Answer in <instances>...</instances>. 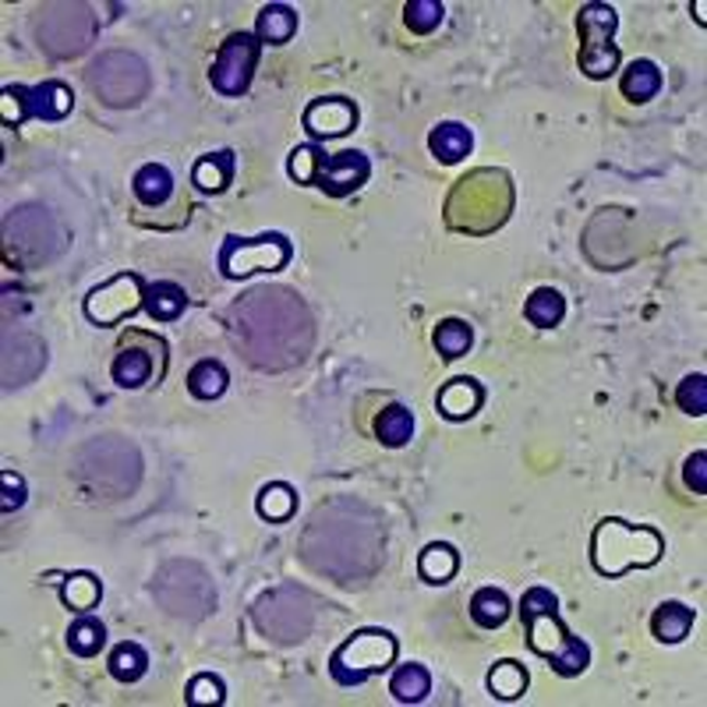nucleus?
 Wrapping results in <instances>:
<instances>
[{"mask_svg":"<svg viewBox=\"0 0 707 707\" xmlns=\"http://www.w3.org/2000/svg\"><path fill=\"white\" fill-rule=\"evenodd\" d=\"M513 178L499 167H474L446 195V227L467 237H488L510 220L513 212Z\"/></svg>","mask_w":707,"mask_h":707,"instance_id":"obj_1","label":"nucleus"},{"mask_svg":"<svg viewBox=\"0 0 707 707\" xmlns=\"http://www.w3.org/2000/svg\"><path fill=\"white\" fill-rule=\"evenodd\" d=\"M521 619L527 630V647L548 661L559 675H581L590 666V647L573 637L559 619V598L548 587H527L521 598Z\"/></svg>","mask_w":707,"mask_h":707,"instance_id":"obj_2","label":"nucleus"},{"mask_svg":"<svg viewBox=\"0 0 707 707\" xmlns=\"http://www.w3.org/2000/svg\"><path fill=\"white\" fill-rule=\"evenodd\" d=\"M666 556V538L655 527L626 524L619 516H605L590 534V566L601 576H623L630 570H651Z\"/></svg>","mask_w":707,"mask_h":707,"instance_id":"obj_3","label":"nucleus"},{"mask_svg":"<svg viewBox=\"0 0 707 707\" xmlns=\"http://www.w3.org/2000/svg\"><path fill=\"white\" fill-rule=\"evenodd\" d=\"M397 655H400V644L389 630L382 626L354 630L333 651V658H329V675H333L340 686H361V683H368L371 675H382L386 669H393Z\"/></svg>","mask_w":707,"mask_h":707,"instance_id":"obj_4","label":"nucleus"},{"mask_svg":"<svg viewBox=\"0 0 707 707\" xmlns=\"http://www.w3.org/2000/svg\"><path fill=\"white\" fill-rule=\"evenodd\" d=\"M294 258V244L287 234L266 230L258 237L227 234L220 244V272L227 280H248L255 272H280Z\"/></svg>","mask_w":707,"mask_h":707,"instance_id":"obj_5","label":"nucleus"},{"mask_svg":"<svg viewBox=\"0 0 707 707\" xmlns=\"http://www.w3.org/2000/svg\"><path fill=\"white\" fill-rule=\"evenodd\" d=\"M75 110V93L64 82H39V85H4L0 89V121L8 127H22L25 121H64Z\"/></svg>","mask_w":707,"mask_h":707,"instance_id":"obj_6","label":"nucleus"},{"mask_svg":"<svg viewBox=\"0 0 707 707\" xmlns=\"http://www.w3.org/2000/svg\"><path fill=\"white\" fill-rule=\"evenodd\" d=\"M619 14L612 4H584L576 14V33H581V71L587 78H612L619 71V47H615Z\"/></svg>","mask_w":707,"mask_h":707,"instance_id":"obj_7","label":"nucleus"},{"mask_svg":"<svg viewBox=\"0 0 707 707\" xmlns=\"http://www.w3.org/2000/svg\"><path fill=\"white\" fill-rule=\"evenodd\" d=\"M163 375H167V343L156 333H146V329H127L118 340L110 379L121 389H142L149 382H160Z\"/></svg>","mask_w":707,"mask_h":707,"instance_id":"obj_8","label":"nucleus"},{"mask_svg":"<svg viewBox=\"0 0 707 707\" xmlns=\"http://www.w3.org/2000/svg\"><path fill=\"white\" fill-rule=\"evenodd\" d=\"M258 57H263V42H258L255 33H230L212 57L209 85L227 99L244 96L252 89Z\"/></svg>","mask_w":707,"mask_h":707,"instance_id":"obj_9","label":"nucleus"},{"mask_svg":"<svg viewBox=\"0 0 707 707\" xmlns=\"http://www.w3.org/2000/svg\"><path fill=\"white\" fill-rule=\"evenodd\" d=\"M138 308H146V283L138 272H118L107 283H99L85 297V319L93 326H118L124 319H132Z\"/></svg>","mask_w":707,"mask_h":707,"instance_id":"obj_10","label":"nucleus"},{"mask_svg":"<svg viewBox=\"0 0 707 707\" xmlns=\"http://www.w3.org/2000/svg\"><path fill=\"white\" fill-rule=\"evenodd\" d=\"M301 124H305V132L312 138H322V142L343 138V135L357 127V107H354V99H348V96L312 99V103L305 107V118H301Z\"/></svg>","mask_w":707,"mask_h":707,"instance_id":"obj_11","label":"nucleus"},{"mask_svg":"<svg viewBox=\"0 0 707 707\" xmlns=\"http://www.w3.org/2000/svg\"><path fill=\"white\" fill-rule=\"evenodd\" d=\"M368 178H371V160H368V156L357 153V149H343V153H333L326 160V167H322L319 181H315V187H322L329 198H343V195L361 192V187L368 184Z\"/></svg>","mask_w":707,"mask_h":707,"instance_id":"obj_12","label":"nucleus"},{"mask_svg":"<svg viewBox=\"0 0 707 707\" xmlns=\"http://www.w3.org/2000/svg\"><path fill=\"white\" fill-rule=\"evenodd\" d=\"M485 403V386L471 375H460V379H450L436 397V407L446 422H467L482 411Z\"/></svg>","mask_w":707,"mask_h":707,"instance_id":"obj_13","label":"nucleus"},{"mask_svg":"<svg viewBox=\"0 0 707 707\" xmlns=\"http://www.w3.org/2000/svg\"><path fill=\"white\" fill-rule=\"evenodd\" d=\"M50 581L61 587V601L68 612H93L99 601H103V581L89 570L68 573V576H50Z\"/></svg>","mask_w":707,"mask_h":707,"instance_id":"obj_14","label":"nucleus"},{"mask_svg":"<svg viewBox=\"0 0 707 707\" xmlns=\"http://www.w3.org/2000/svg\"><path fill=\"white\" fill-rule=\"evenodd\" d=\"M234 181V149H216L198 156L192 167V184L206 195H220Z\"/></svg>","mask_w":707,"mask_h":707,"instance_id":"obj_15","label":"nucleus"},{"mask_svg":"<svg viewBox=\"0 0 707 707\" xmlns=\"http://www.w3.org/2000/svg\"><path fill=\"white\" fill-rule=\"evenodd\" d=\"M428 149L439 163H460L474 149V135L467 124L460 121H442L428 132Z\"/></svg>","mask_w":707,"mask_h":707,"instance_id":"obj_16","label":"nucleus"},{"mask_svg":"<svg viewBox=\"0 0 707 707\" xmlns=\"http://www.w3.org/2000/svg\"><path fill=\"white\" fill-rule=\"evenodd\" d=\"M661 68L655 61H647V57H637V61H630L623 68V75H619V89H623L626 99L633 103H647V99H655L661 93Z\"/></svg>","mask_w":707,"mask_h":707,"instance_id":"obj_17","label":"nucleus"},{"mask_svg":"<svg viewBox=\"0 0 707 707\" xmlns=\"http://www.w3.org/2000/svg\"><path fill=\"white\" fill-rule=\"evenodd\" d=\"M297 33V11L291 4H266L258 11V22H255V36L258 42H269V47H283L291 42Z\"/></svg>","mask_w":707,"mask_h":707,"instance_id":"obj_18","label":"nucleus"},{"mask_svg":"<svg viewBox=\"0 0 707 707\" xmlns=\"http://www.w3.org/2000/svg\"><path fill=\"white\" fill-rule=\"evenodd\" d=\"M184 308H187V294L174 280L146 283V312L153 322H174L184 315Z\"/></svg>","mask_w":707,"mask_h":707,"instance_id":"obj_19","label":"nucleus"},{"mask_svg":"<svg viewBox=\"0 0 707 707\" xmlns=\"http://www.w3.org/2000/svg\"><path fill=\"white\" fill-rule=\"evenodd\" d=\"M694 609L683 601H661L655 615H651V630L661 644H680L686 641V633L694 630Z\"/></svg>","mask_w":707,"mask_h":707,"instance_id":"obj_20","label":"nucleus"},{"mask_svg":"<svg viewBox=\"0 0 707 707\" xmlns=\"http://www.w3.org/2000/svg\"><path fill=\"white\" fill-rule=\"evenodd\" d=\"M132 187L142 206L160 209L170 202V195H174V174H170L163 163H146V167H138Z\"/></svg>","mask_w":707,"mask_h":707,"instance_id":"obj_21","label":"nucleus"},{"mask_svg":"<svg viewBox=\"0 0 707 707\" xmlns=\"http://www.w3.org/2000/svg\"><path fill=\"white\" fill-rule=\"evenodd\" d=\"M375 439L389 450H400V446H407L414 439V414L411 407H403V403H386L375 417Z\"/></svg>","mask_w":707,"mask_h":707,"instance_id":"obj_22","label":"nucleus"},{"mask_svg":"<svg viewBox=\"0 0 707 707\" xmlns=\"http://www.w3.org/2000/svg\"><path fill=\"white\" fill-rule=\"evenodd\" d=\"M460 570V556L453 545L446 541H431L422 548V556H417V573H422V581L428 584H450Z\"/></svg>","mask_w":707,"mask_h":707,"instance_id":"obj_23","label":"nucleus"},{"mask_svg":"<svg viewBox=\"0 0 707 707\" xmlns=\"http://www.w3.org/2000/svg\"><path fill=\"white\" fill-rule=\"evenodd\" d=\"M107 647V626L103 619H96L93 612H82L75 623L68 626V651L78 658H96Z\"/></svg>","mask_w":707,"mask_h":707,"instance_id":"obj_24","label":"nucleus"},{"mask_svg":"<svg viewBox=\"0 0 707 707\" xmlns=\"http://www.w3.org/2000/svg\"><path fill=\"white\" fill-rule=\"evenodd\" d=\"M255 510L269 524H287L297 513V488L287 482H269L255 499Z\"/></svg>","mask_w":707,"mask_h":707,"instance_id":"obj_25","label":"nucleus"},{"mask_svg":"<svg viewBox=\"0 0 707 707\" xmlns=\"http://www.w3.org/2000/svg\"><path fill=\"white\" fill-rule=\"evenodd\" d=\"M389 694L400 704H422L431 694V672L422 661H407V666H400L389 675Z\"/></svg>","mask_w":707,"mask_h":707,"instance_id":"obj_26","label":"nucleus"},{"mask_svg":"<svg viewBox=\"0 0 707 707\" xmlns=\"http://www.w3.org/2000/svg\"><path fill=\"white\" fill-rule=\"evenodd\" d=\"M513 612V605L507 598V590H499V587H482V590H474V598H471V619L478 623L482 630H499L502 623L510 619Z\"/></svg>","mask_w":707,"mask_h":707,"instance_id":"obj_27","label":"nucleus"},{"mask_svg":"<svg viewBox=\"0 0 707 707\" xmlns=\"http://www.w3.org/2000/svg\"><path fill=\"white\" fill-rule=\"evenodd\" d=\"M227 386H230V375L220 361H212V357H202L198 365L187 371V393L195 400H220L227 393Z\"/></svg>","mask_w":707,"mask_h":707,"instance_id":"obj_28","label":"nucleus"},{"mask_svg":"<svg viewBox=\"0 0 707 707\" xmlns=\"http://www.w3.org/2000/svg\"><path fill=\"white\" fill-rule=\"evenodd\" d=\"M527 683H531L527 669L521 666V661H513V658L496 661L492 672H488V694H492L496 700H516V697H524V694H527Z\"/></svg>","mask_w":707,"mask_h":707,"instance_id":"obj_29","label":"nucleus"},{"mask_svg":"<svg viewBox=\"0 0 707 707\" xmlns=\"http://www.w3.org/2000/svg\"><path fill=\"white\" fill-rule=\"evenodd\" d=\"M107 669H110V675H113L118 683H138L142 675H146V669H149L146 647L135 644V641H121V644L110 651Z\"/></svg>","mask_w":707,"mask_h":707,"instance_id":"obj_30","label":"nucleus"},{"mask_svg":"<svg viewBox=\"0 0 707 707\" xmlns=\"http://www.w3.org/2000/svg\"><path fill=\"white\" fill-rule=\"evenodd\" d=\"M524 315H527V322L531 326H538V329H552L562 322V315H566V297H562L556 287H538L531 297H527V305H524Z\"/></svg>","mask_w":707,"mask_h":707,"instance_id":"obj_31","label":"nucleus"},{"mask_svg":"<svg viewBox=\"0 0 707 707\" xmlns=\"http://www.w3.org/2000/svg\"><path fill=\"white\" fill-rule=\"evenodd\" d=\"M431 340H436V351L446 357V361H456V357H464L471 351V343H474V329L471 322L464 319H442L436 326V333H431Z\"/></svg>","mask_w":707,"mask_h":707,"instance_id":"obj_32","label":"nucleus"},{"mask_svg":"<svg viewBox=\"0 0 707 707\" xmlns=\"http://www.w3.org/2000/svg\"><path fill=\"white\" fill-rule=\"evenodd\" d=\"M326 160H329V156L315 146V142H305V146H297L291 153V160H287V174H291L297 184H315L322 174Z\"/></svg>","mask_w":707,"mask_h":707,"instance_id":"obj_33","label":"nucleus"},{"mask_svg":"<svg viewBox=\"0 0 707 707\" xmlns=\"http://www.w3.org/2000/svg\"><path fill=\"white\" fill-rule=\"evenodd\" d=\"M442 19H446L442 0H407V4H403V22H407V28L417 36L436 33Z\"/></svg>","mask_w":707,"mask_h":707,"instance_id":"obj_34","label":"nucleus"},{"mask_svg":"<svg viewBox=\"0 0 707 707\" xmlns=\"http://www.w3.org/2000/svg\"><path fill=\"white\" fill-rule=\"evenodd\" d=\"M675 403H680V411L694 414V417L707 414V379L700 371L686 375V379L675 386Z\"/></svg>","mask_w":707,"mask_h":707,"instance_id":"obj_35","label":"nucleus"},{"mask_svg":"<svg viewBox=\"0 0 707 707\" xmlns=\"http://www.w3.org/2000/svg\"><path fill=\"white\" fill-rule=\"evenodd\" d=\"M192 707H202V704H212V707H220L227 700V686L220 675H212V672H198L192 683H187V697H184Z\"/></svg>","mask_w":707,"mask_h":707,"instance_id":"obj_36","label":"nucleus"},{"mask_svg":"<svg viewBox=\"0 0 707 707\" xmlns=\"http://www.w3.org/2000/svg\"><path fill=\"white\" fill-rule=\"evenodd\" d=\"M0 485H4V499H0V510L14 513L25 507V478L19 471H0Z\"/></svg>","mask_w":707,"mask_h":707,"instance_id":"obj_37","label":"nucleus"},{"mask_svg":"<svg viewBox=\"0 0 707 707\" xmlns=\"http://www.w3.org/2000/svg\"><path fill=\"white\" fill-rule=\"evenodd\" d=\"M683 474H686V485L694 488L697 496H704V492H707V453H704V450H697L694 456H690V460H686V471H683Z\"/></svg>","mask_w":707,"mask_h":707,"instance_id":"obj_38","label":"nucleus"}]
</instances>
